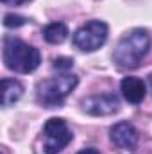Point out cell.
<instances>
[{
    "instance_id": "6da1fadb",
    "label": "cell",
    "mask_w": 152,
    "mask_h": 154,
    "mask_svg": "<svg viewBox=\"0 0 152 154\" xmlns=\"http://www.w3.org/2000/svg\"><path fill=\"white\" fill-rule=\"evenodd\" d=\"M150 48V36L143 29H134L118 41L113 59L120 68H136Z\"/></svg>"
},
{
    "instance_id": "277c9868",
    "label": "cell",
    "mask_w": 152,
    "mask_h": 154,
    "mask_svg": "<svg viewBox=\"0 0 152 154\" xmlns=\"http://www.w3.org/2000/svg\"><path fill=\"white\" fill-rule=\"evenodd\" d=\"M43 152L45 154H57L61 152L74 138L68 124L63 118H50L47 120L43 127Z\"/></svg>"
},
{
    "instance_id": "30bf717a",
    "label": "cell",
    "mask_w": 152,
    "mask_h": 154,
    "mask_svg": "<svg viewBox=\"0 0 152 154\" xmlns=\"http://www.w3.org/2000/svg\"><path fill=\"white\" fill-rule=\"evenodd\" d=\"M66 36H68V29L63 22H52L43 29V38L48 43H54V45L63 43L66 39Z\"/></svg>"
},
{
    "instance_id": "9a60e30c",
    "label": "cell",
    "mask_w": 152,
    "mask_h": 154,
    "mask_svg": "<svg viewBox=\"0 0 152 154\" xmlns=\"http://www.w3.org/2000/svg\"><path fill=\"white\" fill-rule=\"evenodd\" d=\"M150 86H152V75H150Z\"/></svg>"
},
{
    "instance_id": "7a4b0ae2",
    "label": "cell",
    "mask_w": 152,
    "mask_h": 154,
    "mask_svg": "<svg viewBox=\"0 0 152 154\" xmlns=\"http://www.w3.org/2000/svg\"><path fill=\"white\" fill-rule=\"evenodd\" d=\"M39 61L41 56L38 48L18 38L7 36L4 39V63L9 70H14L18 74H31L39 66Z\"/></svg>"
},
{
    "instance_id": "4fadbf2b",
    "label": "cell",
    "mask_w": 152,
    "mask_h": 154,
    "mask_svg": "<svg viewBox=\"0 0 152 154\" xmlns=\"http://www.w3.org/2000/svg\"><path fill=\"white\" fill-rule=\"evenodd\" d=\"M4 4H7V5H20V4H25V2H29V0H2Z\"/></svg>"
},
{
    "instance_id": "8992f818",
    "label": "cell",
    "mask_w": 152,
    "mask_h": 154,
    "mask_svg": "<svg viewBox=\"0 0 152 154\" xmlns=\"http://www.w3.org/2000/svg\"><path fill=\"white\" fill-rule=\"evenodd\" d=\"M84 109L90 115L95 116H106L113 115L118 111V97L114 93H100V95H91L84 100Z\"/></svg>"
},
{
    "instance_id": "7c38bea8",
    "label": "cell",
    "mask_w": 152,
    "mask_h": 154,
    "mask_svg": "<svg viewBox=\"0 0 152 154\" xmlns=\"http://www.w3.org/2000/svg\"><path fill=\"white\" fill-rule=\"evenodd\" d=\"M72 66H74V59H70V57H57L54 61V68H57V70H70Z\"/></svg>"
},
{
    "instance_id": "5b68a950",
    "label": "cell",
    "mask_w": 152,
    "mask_h": 154,
    "mask_svg": "<svg viewBox=\"0 0 152 154\" xmlns=\"http://www.w3.org/2000/svg\"><path fill=\"white\" fill-rule=\"evenodd\" d=\"M108 39V25L100 20H91L79 27L74 34V45L84 52H95Z\"/></svg>"
},
{
    "instance_id": "5bb4252c",
    "label": "cell",
    "mask_w": 152,
    "mask_h": 154,
    "mask_svg": "<svg viewBox=\"0 0 152 154\" xmlns=\"http://www.w3.org/2000/svg\"><path fill=\"white\" fill-rule=\"evenodd\" d=\"M77 154H100V152H97L95 149H84V151H81V152H77Z\"/></svg>"
},
{
    "instance_id": "9c48e42d",
    "label": "cell",
    "mask_w": 152,
    "mask_h": 154,
    "mask_svg": "<svg viewBox=\"0 0 152 154\" xmlns=\"http://www.w3.org/2000/svg\"><path fill=\"white\" fill-rule=\"evenodd\" d=\"M23 95V86L20 81L16 79H2V106L9 108L14 102L20 100V97Z\"/></svg>"
},
{
    "instance_id": "3957f363",
    "label": "cell",
    "mask_w": 152,
    "mask_h": 154,
    "mask_svg": "<svg viewBox=\"0 0 152 154\" xmlns=\"http://www.w3.org/2000/svg\"><path fill=\"white\" fill-rule=\"evenodd\" d=\"M77 82H79V79L74 74H63V75L41 81L38 84V100L48 108L59 106L72 93Z\"/></svg>"
},
{
    "instance_id": "ba28073f",
    "label": "cell",
    "mask_w": 152,
    "mask_h": 154,
    "mask_svg": "<svg viewBox=\"0 0 152 154\" xmlns=\"http://www.w3.org/2000/svg\"><path fill=\"white\" fill-rule=\"evenodd\" d=\"M120 90H122L123 99L131 104H140L147 95L145 82L138 77H125L120 84Z\"/></svg>"
},
{
    "instance_id": "52a82bcc",
    "label": "cell",
    "mask_w": 152,
    "mask_h": 154,
    "mask_svg": "<svg viewBox=\"0 0 152 154\" xmlns=\"http://www.w3.org/2000/svg\"><path fill=\"white\" fill-rule=\"evenodd\" d=\"M111 142L120 149H132L138 142V133L132 124L129 122H118L111 127Z\"/></svg>"
},
{
    "instance_id": "8fae6325",
    "label": "cell",
    "mask_w": 152,
    "mask_h": 154,
    "mask_svg": "<svg viewBox=\"0 0 152 154\" xmlns=\"http://www.w3.org/2000/svg\"><path fill=\"white\" fill-rule=\"evenodd\" d=\"M23 23H27V20L23 16H18V14H5L4 16V25L5 27H20Z\"/></svg>"
}]
</instances>
